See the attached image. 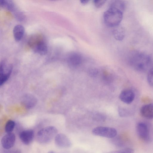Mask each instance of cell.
<instances>
[{"label":"cell","instance_id":"obj_1","mask_svg":"<svg viewBox=\"0 0 153 153\" xmlns=\"http://www.w3.org/2000/svg\"><path fill=\"white\" fill-rule=\"evenodd\" d=\"M130 63L135 70L139 71L146 70L149 67L151 62V57L143 52L136 51L131 55Z\"/></svg>","mask_w":153,"mask_h":153},{"label":"cell","instance_id":"obj_2","mask_svg":"<svg viewBox=\"0 0 153 153\" xmlns=\"http://www.w3.org/2000/svg\"><path fill=\"white\" fill-rule=\"evenodd\" d=\"M123 12L117 8L110 7L103 14V19L105 24L111 27L119 25L122 20Z\"/></svg>","mask_w":153,"mask_h":153},{"label":"cell","instance_id":"obj_3","mask_svg":"<svg viewBox=\"0 0 153 153\" xmlns=\"http://www.w3.org/2000/svg\"><path fill=\"white\" fill-rule=\"evenodd\" d=\"M54 126H50L40 130L37 133L36 139L39 143L45 144L50 142L55 137L57 132Z\"/></svg>","mask_w":153,"mask_h":153},{"label":"cell","instance_id":"obj_4","mask_svg":"<svg viewBox=\"0 0 153 153\" xmlns=\"http://www.w3.org/2000/svg\"><path fill=\"white\" fill-rule=\"evenodd\" d=\"M13 69L12 64L5 60H2L0 64V85H3L10 77Z\"/></svg>","mask_w":153,"mask_h":153},{"label":"cell","instance_id":"obj_5","mask_svg":"<svg viewBox=\"0 0 153 153\" xmlns=\"http://www.w3.org/2000/svg\"><path fill=\"white\" fill-rule=\"evenodd\" d=\"M92 133L95 135L108 138L114 137L117 134L114 128L105 126H98L94 128Z\"/></svg>","mask_w":153,"mask_h":153},{"label":"cell","instance_id":"obj_6","mask_svg":"<svg viewBox=\"0 0 153 153\" xmlns=\"http://www.w3.org/2000/svg\"><path fill=\"white\" fill-rule=\"evenodd\" d=\"M55 143L58 147L61 148H68L71 146L70 139L65 134L59 133L55 137Z\"/></svg>","mask_w":153,"mask_h":153},{"label":"cell","instance_id":"obj_7","mask_svg":"<svg viewBox=\"0 0 153 153\" xmlns=\"http://www.w3.org/2000/svg\"><path fill=\"white\" fill-rule=\"evenodd\" d=\"M16 136L13 133H7L2 138L1 143L2 147L6 149H9L15 144Z\"/></svg>","mask_w":153,"mask_h":153},{"label":"cell","instance_id":"obj_8","mask_svg":"<svg viewBox=\"0 0 153 153\" xmlns=\"http://www.w3.org/2000/svg\"><path fill=\"white\" fill-rule=\"evenodd\" d=\"M137 131L138 136L142 140L148 141L149 139V133L147 126L145 123L140 122L137 125Z\"/></svg>","mask_w":153,"mask_h":153},{"label":"cell","instance_id":"obj_9","mask_svg":"<svg viewBox=\"0 0 153 153\" xmlns=\"http://www.w3.org/2000/svg\"><path fill=\"white\" fill-rule=\"evenodd\" d=\"M21 102L22 104L26 108L30 109L36 105L37 100L33 95L26 94L22 97Z\"/></svg>","mask_w":153,"mask_h":153},{"label":"cell","instance_id":"obj_10","mask_svg":"<svg viewBox=\"0 0 153 153\" xmlns=\"http://www.w3.org/2000/svg\"><path fill=\"white\" fill-rule=\"evenodd\" d=\"M67 61L71 66L75 67L79 66L82 61V57L79 53L73 52L69 54L67 56Z\"/></svg>","mask_w":153,"mask_h":153},{"label":"cell","instance_id":"obj_11","mask_svg":"<svg viewBox=\"0 0 153 153\" xmlns=\"http://www.w3.org/2000/svg\"><path fill=\"white\" fill-rule=\"evenodd\" d=\"M34 135V132L33 130H27L22 131L19 134V137L22 143L28 145L33 141Z\"/></svg>","mask_w":153,"mask_h":153},{"label":"cell","instance_id":"obj_12","mask_svg":"<svg viewBox=\"0 0 153 153\" xmlns=\"http://www.w3.org/2000/svg\"><path fill=\"white\" fill-rule=\"evenodd\" d=\"M135 97L134 92L130 89H126L122 91L119 95V98L123 102L127 104L131 103Z\"/></svg>","mask_w":153,"mask_h":153},{"label":"cell","instance_id":"obj_13","mask_svg":"<svg viewBox=\"0 0 153 153\" xmlns=\"http://www.w3.org/2000/svg\"><path fill=\"white\" fill-rule=\"evenodd\" d=\"M140 113L145 118L153 119V103L143 105L140 108Z\"/></svg>","mask_w":153,"mask_h":153},{"label":"cell","instance_id":"obj_14","mask_svg":"<svg viewBox=\"0 0 153 153\" xmlns=\"http://www.w3.org/2000/svg\"><path fill=\"white\" fill-rule=\"evenodd\" d=\"M36 53L41 55L46 54L48 51V47L44 39L32 48Z\"/></svg>","mask_w":153,"mask_h":153},{"label":"cell","instance_id":"obj_15","mask_svg":"<svg viewBox=\"0 0 153 153\" xmlns=\"http://www.w3.org/2000/svg\"><path fill=\"white\" fill-rule=\"evenodd\" d=\"M25 28L21 25H18L14 27L13 35L15 40L17 42L20 41L22 38L25 33Z\"/></svg>","mask_w":153,"mask_h":153},{"label":"cell","instance_id":"obj_16","mask_svg":"<svg viewBox=\"0 0 153 153\" xmlns=\"http://www.w3.org/2000/svg\"><path fill=\"white\" fill-rule=\"evenodd\" d=\"M0 6L13 13L17 11L15 5L11 0H1Z\"/></svg>","mask_w":153,"mask_h":153},{"label":"cell","instance_id":"obj_17","mask_svg":"<svg viewBox=\"0 0 153 153\" xmlns=\"http://www.w3.org/2000/svg\"><path fill=\"white\" fill-rule=\"evenodd\" d=\"M115 27L113 31L114 37L117 40H122L125 36V31L124 28L119 25Z\"/></svg>","mask_w":153,"mask_h":153},{"label":"cell","instance_id":"obj_18","mask_svg":"<svg viewBox=\"0 0 153 153\" xmlns=\"http://www.w3.org/2000/svg\"><path fill=\"white\" fill-rule=\"evenodd\" d=\"M44 39L42 35L39 34H36L31 36L29 39L28 44L31 48H33L39 42Z\"/></svg>","mask_w":153,"mask_h":153},{"label":"cell","instance_id":"obj_19","mask_svg":"<svg viewBox=\"0 0 153 153\" xmlns=\"http://www.w3.org/2000/svg\"><path fill=\"white\" fill-rule=\"evenodd\" d=\"M110 7L117 8L123 12L125 8V4L122 1L115 0L111 3Z\"/></svg>","mask_w":153,"mask_h":153},{"label":"cell","instance_id":"obj_20","mask_svg":"<svg viewBox=\"0 0 153 153\" xmlns=\"http://www.w3.org/2000/svg\"><path fill=\"white\" fill-rule=\"evenodd\" d=\"M15 125V122L11 120H9L6 122L5 130L7 133H12L13 131Z\"/></svg>","mask_w":153,"mask_h":153},{"label":"cell","instance_id":"obj_21","mask_svg":"<svg viewBox=\"0 0 153 153\" xmlns=\"http://www.w3.org/2000/svg\"><path fill=\"white\" fill-rule=\"evenodd\" d=\"M147 80L149 84L153 87V67L149 70L147 76Z\"/></svg>","mask_w":153,"mask_h":153},{"label":"cell","instance_id":"obj_22","mask_svg":"<svg viewBox=\"0 0 153 153\" xmlns=\"http://www.w3.org/2000/svg\"><path fill=\"white\" fill-rule=\"evenodd\" d=\"M133 150L131 149L126 148L121 150L113 151L108 153H133Z\"/></svg>","mask_w":153,"mask_h":153},{"label":"cell","instance_id":"obj_23","mask_svg":"<svg viewBox=\"0 0 153 153\" xmlns=\"http://www.w3.org/2000/svg\"><path fill=\"white\" fill-rule=\"evenodd\" d=\"M106 1L105 0H95L94 1V3L97 7L100 8L104 4Z\"/></svg>","mask_w":153,"mask_h":153},{"label":"cell","instance_id":"obj_24","mask_svg":"<svg viewBox=\"0 0 153 153\" xmlns=\"http://www.w3.org/2000/svg\"><path fill=\"white\" fill-rule=\"evenodd\" d=\"M88 73L90 76H95L97 75L98 71L97 69H92L89 71Z\"/></svg>","mask_w":153,"mask_h":153},{"label":"cell","instance_id":"obj_25","mask_svg":"<svg viewBox=\"0 0 153 153\" xmlns=\"http://www.w3.org/2000/svg\"><path fill=\"white\" fill-rule=\"evenodd\" d=\"M89 1L88 0H82L80 1L81 3L82 4L85 5L87 4Z\"/></svg>","mask_w":153,"mask_h":153},{"label":"cell","instance_id":"obj_26","mask_svg":"<svg viewBox=\"0 0 153 153\" xmlns=\"http://www.w3.org/2000/svg\"><path fill=\"white\" fill-rule=\"evenodd\" d=\"M2 151L1 153H11L12 151L9 149H6Z\"/></svg>","mask_w":153,"mask_h":153},{"label":"cell","instance_id":"obj_27","mask_svg":"<svg viewBox=\"0 0 153 153\" xmlns=\"http://www.w3.org/2000/svg\"><path fill=\"white\" fill-rule=\"evenodd\" d=\"M12 153H21V152L20 150L16 149L12 151Z\"/></svg>","mask_w":153,"mask_h":153},{"label":"cell","instance_id":"obj_28","mask_svg":"<svg viewBox=\"0 0 153 153\" xmlns=\"http://www.w3.org/2000/svg\"><path fill=\"white\" fill-rule=\"evenodd\" d=\"M48 153H56L54 151H49Z\"/></svg>","mask_w":153,"mask_h":153}]
</instances>
